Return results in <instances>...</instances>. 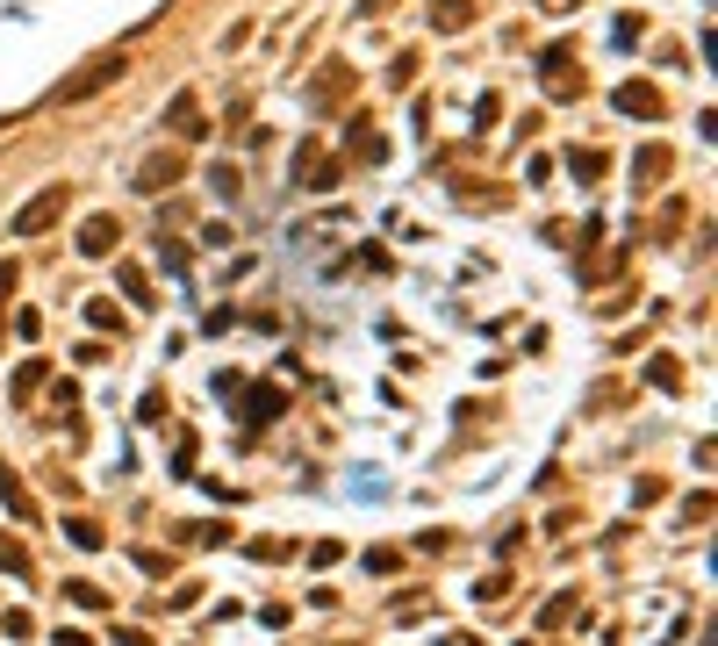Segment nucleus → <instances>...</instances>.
Here are the masks:
<instances>
[{"instance_id":"f257e3e1","label":"nucleus","mask_w":718,"mask_h":646,"mask_svg":"<svg viewBox=\"0 0 718 646\" xmlns=\"http://www.w3.org/2000/svg\"><path fill=\"white\" fill-rule=\"evenodd\" d=\"M122 65H129L122 51H101V58H87V65H80L72 80H58V93H51V108H72V101H87V93L115 87V80H122Z\"/></svg>"},{"instance_id":"f03ea898","label":"nucleus","mask_w":718,"mask_h":646,"mask_svg":"<svg viewBox=\"0 0 718 646\" xmlns=\"http://www.w3.org/2000/svg\"><path fill=\"white\" fill-rule=\"evenodd\" d=\"M58 208H65V187H43L36 201H22V208H14V230H22V237H36V230H51V216H58Z\"/></svg>"},{"instance_id":"7ed1b4c3","label":"nucleus","mask_w":718,"mask_h":646,"mask_svg":"<svg viewBox=\"0 0 718 646\" xmlns=\"http://www.w3.org/2000/svg\"><path fill=\"white\" fill-rule=\"evenodd\" d=\"M617 108H625V115H646V122H654V115H661V93L639 80V87H617Z\"/></svg>"},{"instance_id":"20e7f679","label":"nucleus","mask_w":718,"mask_h":646,"mask_svg":"<svg viewBox=\"0 0 718 646\" xmlns=\"http://www.w3.org/2000/svg\"><path fill=\"white\" fill-rule=\"evenodd\" d=\"M431 22H438V29H467V22H474V0H438Z\"/></svg>"},{"instance_id":"39448f33","label":"nucleus","mask_w":718,"mask_h":646,"mask_svg":"<svg viewBox=\"0 0 718 646\" xmlns=\"http://www.w3.org/2000/svg\"><path fill=\"white\" fill-rule=\"evenodd\" d=\"M80 245H87V252H108V245H115V216H94V223L80 230Z\"/></svg>"},{"instance_id":"423d86ee","label":"nucleus","mask_w":718,"mask_h":646,"mask_svg":"<svg viewBox=\"0 0 718 646\" xmlns=\"http://www.w3.org/2000/svg\"><path fill=\"white\" fill-rule=\"evenodd\" d=\"M546 7H553V14H560V7H582V0H546Z\"/></svg>"}]
</instances>
